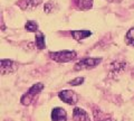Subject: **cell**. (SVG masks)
I'll return each instance as SVG.
<instances>
[{"label":"cell","instance_id":"6da1fadb","mask_svg":"<svg viewBox=\"0 0 134 121\" xmlns=\"http://www.w3.org/2000/svg\"><path fill=\"white\" fill-rule=\"evenodd\" d=\"M44 87H45V85L43 83H35V84L28 90V92L25 93L21 97V99H20L21 104H24V106H29V104L34 101V98H35L36 95H38L41 91H43Z\"/></svg>","mask_w":134,"mask_h":121},{"label":"cell","instance_id":"7a4b0ae2","mask_svg":"<svg viewBox=\"0 0 134 121\" xmlns=\"http://www.w3.org/2000/svg\"><path fill=\"white\" fill-rule=\"evenodd\" d=\"M49 57L55 62L59 63H67V62L73 61L76 57V53L74 51H62V52H50Z\"/></svg>","mask_w":134,"mask_h":121},{"label":"cell","instance_id":"3957f363","mask_svg":"<svg viewBox=\"0 0 134 121\" xmlns=\"http://www.w3.org/2000/svg\"><path fill=\"white\" fill-rule=\"evenodd\" d=\"M100 62L102 58H94V57H86L83 58L79 62H77L74 66L75 71H81V70H88V69H93L95 66H97Z\"/></svg>","mask_w":134,"mask_h":121},{"label":"cell","instance_id":"277c9868","mask_svg":"<svg viewBox=\"0 0 134 121\" xmlns=\"http://www.w3.org/2000/svg\"><path fill=\"white\" fill-rule=\"evenodd\" d=\"M58 97L63 102L69 104V106H73V104H76L78 102L77 93H75L72 90H63L58 93Z\"/></svg>","mask_w":134,"mask_h":121},{"label":"cell","instance_id":"5b68a950","mask_svg":"<svg viewBox=\"0 0 134 121\" xmlns=\"http://www.w3.org/2000/svg\"><path fill=\"white\" fill-rule=\"evenodd\" d=\"M18 69V64L11 60H1V73L3 75L11 74Z\"/></svg>","mask_w":134,"mask_h":121},{"label":"cell","instance_id":"8992f818","mask_svg":"<svg viewBox=\"0 0 134 121\" xmlns=\"http://www.w3.org/2000/svg\"><path fill=\"white\" fill-rule=\"evenodd\" d=\"M41 2L43 0H20L18 2V6L23 10H31L34 8L38 7Z\"/></svg>","mask_w":134,"mask_h":121},{"label":"cell","instance_id":"52a82bcc","mask_svg":"<svg viewBox=\"0 0 134 121\" xmlns=\"http://www.w3.org/2000/svg\"><path fill=\"white\" fill-rule=\"evenodd\" d=\"M73 121H91L88 113L81 108H75L73 110Z\"/></svg>","mask_w":134,"mask_h":121},{"label":"cell","instance_id":"ba28073f","mask_svg":"<svg viewBox=\"0 0 134 121\" xmlns=\"http://www.w3.org/2000/svg\"><path fill=\"white\" fill-rule=\"evenodd\" d=\"M53 121H67V112L63 108H55L52 111Z\"/></svg>","mask_w":134,"mask_h":121},{"label":"cell","instance_id":"9c48e42d","mask_svg":"<svg viewBox=\"0 0 134 121\" xmlns=\"http://www.w3.org/2000/svg\"><path fill=\"white\" fill-rule=\"evenodd\" d=\"M70 34H72L73 38L75 40H82V39H85V38H87V37H90L92 35V31L82 29V30H72Z\"/></svg>","mask_w":134,"mask_h":121},{"label":"cell","instance_id":"30bf717a","mask_svg":"<svg viewBox=\"0 0 134 121\" xmlns=\"http://www.w3.org/2000/svg\"><path fill=\"white\" fill-rule=\"evenodd\" d=\"M76 6L82 10H88L93 6V0H74Z\"/></svg>","mask_w":134,"mask_h":121},{"label":"cell","instance_id":"8fae6325","mask_svg":"<svg viewBox=\"0 0 134 121\" xmlns=\"http://www.w3.org/2000/svg\"><path fill=\"white\" fill-rule=\"evenodd\" d=\"M35 43H36V46L38 49H44L46 47V43H45V35L43 33L38 31L36 34V39H35Z\"/></svg>","mask_w":134,"mask_h":121},{"label":"cell","instance_id":"7c38bea8","mask_svg":"<svg viewBox=\"0 0 134 121\" xmlns=\"http://www.w3.org/2000/svg\"><path fill=\"white\" fill-rule=\"evenodd\" d=\"M25 28H26L27 31L36 33V31H38V24L36 22H32V20H28L26 25H25Z\"/></svg>","mask_w":134,"mask_h":121},{"label":"cell","instance_id":"4fadbf2b","mask_svg":"<svg viewBox=\"0 0 134 121\" xmlns=\"http://www.w3.org/2000/svg\"><path fill=\"white\" fill-rule=\"evenodd\" d=\"M125 41L130 46H134V27L131 28L125 35Z\"/></svg>","mask_w":134,"mask_h":121},{"label":"cell","instance_id":"5bb4252c","mask_svg":"<svg viewBox=\"0 0 134 121\" xmlns=\"http://www.w3.org/2000/svg\"><path fill=\"white\" fill-rule=\"evenodd\" d=\"M84 80H85L84 77H76V78H74V80L69 81V82H68V84H70L72 86H77V85L83 84V83H84Z\"/></svg>","mask_w":134,"mask_h":121},{"label":"cell","instance_id":"9a60e30c","mask_svg":"<svg viewBox=\"0 0 134 121\" xmlns=\"http://www.w3.org/2000/svg\"><path fill=\"white\" fill-rule=\"evenodd\" d=\"M44 10H45L46 12H47V14H49V12L54 11V6H53V3H52V2H47V3L45 5Z\"/></svg>","mask_w":134,"mask_h":121},{"label":"cell","instance_id":"2e32d148","mask_svg":"<svg viewBox=\"0 0 134 121\" xmlns=\"http://www.w3.org/2000/svg\"><path fill=\"white\" fill-rule=\"evenodd\" d=\"M104 121H107V120H104Z\"/></svg>","mask_w":134,"mask_h":121}]
</instances>
